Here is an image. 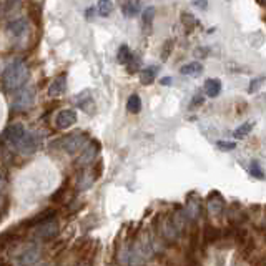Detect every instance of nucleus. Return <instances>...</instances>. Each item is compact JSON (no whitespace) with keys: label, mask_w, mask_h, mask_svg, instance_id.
<instances>
[{"label":"nucleus","mask_w":266,"mask_h":266,"mask_svg":"<svg viewBox=\"0 0 266 266\" xmlns=\"http://www.w3.org/2000/svg\"><path fill=\"white\" fill-rule=\"evenodd\" d=\"M25 135V128L22 123H12L8 125L5 128V132H3V140L7 143H10V145H19V142L22 140V137Z\"/></svg>","instance_id":"nucleus-6"},{"label":"nucleus","mask_w":266,"mask_h":266,"mask_svg":"<svg viewBox=\"0 0 266 266\" xmlns=\"http://www.w3.org/2000/svg\"><path fill=\"white\" fill-rule=\"evenodd\" d=\"M130 57H132V52H130L128 45H121L120 48H118V53H117V60L120 63H125L130 60Z\"/></svg>","instance_id":"nucleus-25"},{"label":"nucleus","mask_w":266,"mask_h":266,"mask_svg":"<svg viewBox=\"0 0 266 266\" xmlns=\"http://www.w3.org/2000/svg\"><path fill=\"white\" fill-rule=\"evenodd\" d=\"M201 72H203V67H201L200 62H192V63H187L180 69V73L181 75H188V77H200Z\"/></svg>","instance_id":"nucleus-16"},{"label":"nucleus","mask_w":266,"mask_h":266,"mask_svg":"<svg viewBox=\"0 0 266 266\" xmlns=\"http://www.w3.org/2000/svg\"><path fill=\"white\" fill-rule=\"evenodd\" d=\"M87 140H88L87 133L77 132V133H72V135H69V137L62 138V140H60V146H62L63 151L73 155V153H77V151H80L82 148H85Z\"/></svg>","instance_id":"nucleus-3"},{"label":"nucleus","mask_w":266,"mask_h":266,"mask_svg":"<svg viewBox=\"0 0 266 266\" xmlns=\"http://www.w3.org/2000/svg\"><path fill=\"white\" fill-rule=\"evenodd\" d=\"M205 102V98L201 95H195V98H193V102H192V107L195 108V107H200V105H203Z\"/></svg>","instance_id":"nucleus-37"},{"label":"nucleus","mask_w":266,"mask_h":266,"mask_svg":"<svg viewBox=\"0 0 266 266\" xmlns=\"http://www.w3.org/2000/svg\"><path fill=\"white\" fill-rule=\"evenodd\" d=\"M35 97H37L35 88L30 87V85L28 87L24 85L22 88L17 90L12 107H14V110H19V112H25V110L33 107V103H35Z\"/></svg>","instance_id":"nucleus-2"},{"label":"nucleus","mask_w":266,"mask_h":266,"mask_svg":"<svg viewBox=\"0 0 266 266\" xmlns=\"http://www.w3.org/2000/svg\"><path fill=\"white\" fill-rule=\"evenodd\" d=\"M201 248V228L193 223L188 233V256H196L198 250Z\"/></svg>","instance_id":"nucleus-7"},{"label":"nucleus","mask_w":266,"mask_h":266,"mask_svg":"<svg viewBox=\"0 0 266 266\" xmlns=\"http://www.w3.org/2000/svg\"><path fill=\"white\" fill-rule=\"evenodd\" d=\"M217 145H218V148H221V150H235V143L233 142H218L217 143Z\"/></svg>","instance_id":"nucleus-33"},{"label":"nucleus","mask_w":266,"mask_h":266,"mask_svg":"<svg viewBox=\"0 0 266 266\" xmlns=\"http://www.w3.org/2000/svg\"><path fill=\"white\" fill-rule=\"evenodd\" d=\"M98 151H100V143L97 142V140H92V142L85 146V150H83L82 157L78 158L77 163L82 165V167H85V165L95 162V157H97V153H98Z\"/></svg>","instance_id":"nucleus-11"},{"label":"nucleus","mask_w":266,"mask_h":266,"mask_svg":"<svg viewBox=\"0 0 266 266\" xmlns=\"http://www.w3.org/2000/svg\"><path fill=\"white\" fill-rule=\"evenodd\" d=\"M208 53H210V50L208 48H201V47H198L196 50H195V57L196 58H206L208 57Z\"/></svg>","instance_id":"nucleus-34"},{"label":"nucleus","mask_w":266,"mask_h":266,"mask_svg":"<svg viewBox=\"0 0 266 266\" xmlns=\"http://www.w3.org/2000/svg\"><path fill=\"white\" fill-rule=\"evenodd\" d=\"M170 82H171L170 77H165V78L160 80V83H162V85H170Z\"/></svg>","instance_id":"nucleus-40"},{"label":"nucleus","mask_w":266,"mask_h":266,"mask_svg":"<svg viewBox=\"0 0 266 266\" xmlns=\"http://www.w3.org/2000/svg\"><path fill=\"white\" fill-rule=\"evenodd\" d=\"M113 12L112 0H98V14L102 17H108Z\"/></svg>","instance_id":"nucleus-23"},{"label":"nucleus","mask_w":266,"mask_h":266,"mask_svg":"<svg viewBox=\"0 0 266 266\" xmlns=\"http://www.w3.org/2000/svg\"><path fill=\"white\" fill-rule=\"evenodd\" d=\"M258 82H260V80H253V82H251V87H250V94H253V92L256 90V87H258Z\"/></svg>","instance_id":"nucleus-39"},{"label":"nucleus","mask_w":266,"mask_h":266,"mask_svg":"<svg viewBox=\"0 0 266 266\" xmlns=\"http://www.w3.org/2000/svg\"><path fill=\"white\" fill-rule=\"evenodd\" d=\"M57 233H58V223L55 221V219L37 226L35 230V236L39 240H42V242H50V240H53L55 236H57Z\"/></svg>","instance_id":"nucleus-5"},{"label":"nucleus","mask_w":266,"mask_h":266,"mask_svg":"<svg viewBox=\"0 0 266 266\" xmlns=\"http://www.w3.org/2000/svg\"><path fill=\"white\" fill-rule=\"evenodd\" d=\"M218 240H221V231L217 226H213L212 223H205L203 230H201V242H203L205 246L215 244Z\"/></svg>","instance_id":"nucleus-10"},{"label":"nucleus","mask_w":266,"mask_h":266,"mask_svg":"<svg viewBox=\"0 0 266 266\" xmlns=\"http://www.w3.org/2000/svg\"><path fill=\"white\" fill-rule=\"evenodd\" d=\"M155 14H157V8L155 7H146L145 10H143V25H145V27H150V25L153 24Z\"/></svg>","instance_id":"nucleus-24"},{"label":"nucleus","mask_w":266,"mask_h":266,"mask_svg":"<svg viewBox=\"0 0 266 266\" xmlns=\"http://www.w3.org/2000/svg\"><path fill=\"white\" fill-rule=\"evenodd\" d=\"M219 92H221V82H219L218 78L206 80V83H205V94L208 95L210 98H215V97H218Z\"/></svg>","instance_id":"nucleus-17"},{"label":"nucleus","mask_w":266,"mask_h":266,"mask_svg":"<svg viewBox=\"0 0 266 266\" xmlns=\"http://www.w3.org/2000/svg\"><path fill=\"white\" fill-rule=\"evenodd\" d=\"M126 110H128L130 113H138L142 110V100L137 94H133L128 98V102H126Z\"/></svg>","instance_id":"nucleus-20"},{"label":"nucleus","mask_w":266,"mask_h":266,"mask_svg":"<svg viewBox=\"0 0 266 266\" xmlns=\"http://www.w3.org/2000/svg\"><path fill=\"white\" fill-rule=\"evenodd\" d=\"M193 3H195L196 7H200V8L208 7V0H193Z\"/></svg>","instance_id":"nucleus-38"},{"label":"nucleus","mask_w":266,"mask_h":266,"mask_svg":"<svg viewBox=\"0 0 266 266\" xmlns=\"http://www.w3.org/2000/svg\"><path fill=\"white\" fill-rule=\"evenodd\" d=\"M75 123H77V112H75V110H70V108L58 112L57 118H55V125H57V128H60V130L70 128V126Z\"/></svg>","instance_id":"nucleus-8"},{"label":"nucleus","mask_w":266,"mask_h":266,"mask_svg":"<svg viewBox=\"0 0 266 266\" xmlns=\"http://www.w3.org/2000/svg\"><path fill=\"white\" fill-rule=\"evenodd\" d=\"M250 173L255 178H258V180H263V171L260 170V167H258V163H253L251 165V168H250Z\"/></svg>","instance_id":"nucleus-31"},{"label":"nucleus","mask_w":266,"mask_h":266,"mask_svg":"<svg viewBox=\"0 0 266 266\" xmlns=\"http://www.w3.org/2000/svg\"><path fill=\"white\" fill-rule=\"evenodd\" d=\"M69 188H70L69 180H65L62 187L53 192V195L50 196V201H53V203H62V201L65 200V196L69 195Z\"/></svg>","instance_id":"nucleus-19"},{"label":"nucleus","mask_w":266,"mask_h":266,"mask_svg":"<svg viewBox=\"0 0 266 266\" xmlns=\"http://www.w3.org/2000/svg\"><path fill=\"white\" fill-rule=\"evenodd\" d=\"M19 150L20 153L24 155H32L33 151L37 150V146H39V137H37L35 133H25L22 137V140L19 142Z\"/></svg>","instance_id":"nucleus-9"},{"label":"nucleus","mask_w":266,"mask_h":266,"mask_svg":"<svg viewBox=\"0 0 266 266\" xmlns=\"http://www.w3.org/2000/svg\"><path fill=\"white\" fill-rule=\"evenodd\" d=\"M256 3H258V5H261V7H265L266 0H256Z\"/></svg>","instance_id":"nucleus-41"},{"label":"nucleus","mask_w":266,"mask_h":266,"mask_svg":"<svg viewBox=\"0 0 266 266\" xmlns=\"http://www.w3.org/2000/svg\"><path fill=\"white\" fill-rule=\"evenodd\" d=\"M7 32L10 33L12 37H22L24 33L27 32V19L19 17V19H14L12 22H8Z\"/></svg>","instance_id":"nucleus-12"},{"label":"nucleus","mask_w":266,"mask_h":266,"mask_svg":"<svg viewBox=\"0 0 266 266\" xmlns=\"http://www.w3.org/2000/svg\"><path fill=\"white\" fill-rule=\"evenodd\" d=\"M102 173H103V162H102V160H98L97 165L94 167V180L100 178V175H102Z\"/></svg>","instance_id":"nucleus-32"},{"label":"nucleus","mask_w":266,"mask_h":266,"mask_svg":"<svg viewBox=\"0 0 266 266\" xmlns=\"http://www.w3.org/2000/svg\"><path fill=\"white\" fill-rule=\"evenodd\" d=\"M35 258H37V251L30 250V251L25 253L22 258H20V265L25 266V265H28V263H33V260H35Z\"/></svg>","instance_id":"nucleus-30"},{"label":"nucleus","mask_w":266,"mask_h":266,"mask_svg":"<svg viewBox=\"0 0 266 266\" xmlns=\"http://www.w3.org/2000/svg\"><path fill=\"white\" fill-rule=\"evenodd\" d=\"M28 75H30L28 67L25 65L22 60L12 62L2 73L3 87H5L7 90H15L17 92L19 88H22L25 83H27Z\"/></svg>","instance_id":"nucleus-1"},{"label":"nucleus","mask_w":266,"mask_h":266,"mask_svg":"<svg viewBox=\"0 0 266 266\" xmlns=\"http://www.w3.org/2000/svg\"><path fill=\"white\" fill-rule=\"evenodd\" d=\"M138 8H140V0H130V2L126 3V7H125L126 17H135V14L138 12Z\"/></svg>","instance_id":"nucleus-28"},{"label":"nucleus","mask_w":266,"mask_h":266,"mask_svg":"<svg viewBox=\"0 0 266 266\" xmlns=\"http://www.w3.org/2000/svg\"><path fill=\"white\" fill-rule=\"evenodd\" d=\"M183 266H201V263H200V261H198L196 256H188Z\"/></svg>","instance_id":"nucleus-35"},{"label":"nucleus","mask_w":266,"mask_h":266,"mask_svg":"<svg viewBox=\"0 0 266 266\" xmlns=\"http://www.w3.org/2000/svg\"><path fill=\"white\" fill-rule=\"evenodd\" d=\"M55 217H57V210L55 208H47V210H44V212H40V213H37L35 217H32L30 219H27V221H24L22 226L24 230H30V228H37V226H40V225H44V223H47V221H52V219H55Z\"/></svg>","instance_id":"nucleus-4"},{"label":"nucleus","mask_w":266,"mask_h":266,"mask_svg":"<svg viewBox=\"0 0 266 266\" xmlns=\"http://www.w3.org/2000/svg\"><path fill=\"white\" fill-rule=\"evenodd\" d=\"M181 24L185 25V28H187V32H192L193 28H195L196 25V19L193 14H190V12H181Z\"/></svg>","instance_id":"nucleus-21"},{"label":"nucleus","mask_w":266,"mask_h":266,"mask_svg":"<svg viewBox=\"0 0 266 266\" xmlns=\"http://www.w3.org/2000/svg\"><path fill=\"white\" fill-rule=\"evenodd\" d=\"M20 8H22L20 0H8V2H3V17H15V14L20 12Z\"/></svg>","instance_id":"nucleus-18"},{"label":"nucleus","mask_w":266,"mask_h":266,"mask_svg":"<svg viewBox=\"0 0 266 266\" xmlns=\"http://www.w3.org/2000/svg\"><path fill=\"white\" fill-rule=\"evenodd\" d=\"M126 67H128V72L130 73H135L138 69L142 67V60H140V57L138 55H133L132 53V57H130V60L126 62Z\"/></svg>","instance_id":"nucleus-27"},{"label":"nucleus","mask_w":266,"mask_h":266,"mask_svg":"<svg viewBox=\"0 0 266 266\" xmlns=\"http://www.w3.org/2000/svg\"><path fill=\"white\" fill-rule=\"evenodd\" d=\"M5 183H7V171L0 168V193H2V190H3V187H5Z\"/></svg>","instance_id":"nucleus-36"},{"label":"nucleus","mask_w":266,"mask_h":266,"mask_svg":"<svg viewBox=\"0 0 266 266\" xmlns=\"http://www.w3.org/2000/svg\"><path fill=\"white\" fill-rule=\"evenodd\" d=\"M65 92V75H60L58 78H55L48 87V97H60Z\"/></svg>","instance_id":"nucleus-14"},{"label":"nucleus","mask_w":266,"mask_h":266,"mask_svg":"<svg viewBox=\"0 0 266 266\" xmlns=\"http://www.w3.org/2000/svg\"><path fill=\"white\" fill-rule=\"evenodd\" d=\"M0 266H8V263H7L5 260H2V258H0Z\"/></svg>","instance_id":"nucleus-42"},{"label":"nucleus","mask_w":266,"mask_h":266,"mask_svg":"<svg viewBox=\"0 0 266 266\" xmlns=\"http://www.w3.org/2000/svg\"><path fill=\"white\" fill-rule=\"evenodd\" d=\"M251 130H253V121H246V123H243L242 126H238L235 130V138H244Z\"/></svg>","instance_id":"nucleus-26"},{"label":"nucleus","mask_w":266,"mask_h":266,"mask_svg":"<svg viewBox=\"0 0 266 266\" xmlns=\"http://www.w3.org/2000/svg\"><path fill=\"white\" fill-rule=\"evenodd\" d=\"M208 210L213 215H219L225 210V201L219 196V193H212V196L208 198Z\"/></svg>","instance_id":"nucleus-13"},{"label":"nucleus","mask_w":266,"mask_h":266,"mask_svg":"<svg viewBox=\"0 0 266 266\" xmlns=\"http://www.w3.org/2000/svg\"><path fill=\"white\" fill-rule=\"evenodd\" d=\"M173 48H175V40H173V39H168V40L163 44L162 53H160V57H162V62H167L168 58H170V55H171V52H173Z\"/></svg>","instance_id":"nucleus-22"},{"label":"nucleus","mask_w":266,"mask_h":266,"mask_svg":"<svg viewBox=\"0 0 266 266\" xmlns=\"http://www.w3.org/2000/svg\"><path fill=\"white\" fill-rule=\"evenodd\" d=\"M157 73H158V67L151 65V67H146L140 72V82L143 85H151L157 78Z\"/></svg>","instance_id":"nucleus-15"},{"label":"nucleus","mask_w":266,"mask_h":266,"mask_svg":"<svg viewBox=\"0 0 266 266\" xmlns=\"http://www.w3.org/2000/svg\"><path fill=\"white\" fill-rule=\"evenodd\" d=\"M40 17H42V10L37 5H32L30 7V19L33 20V22H35V25L37 27H40Z\"/></svg>","instance_id":"nucleus-29"}]
</instances>
